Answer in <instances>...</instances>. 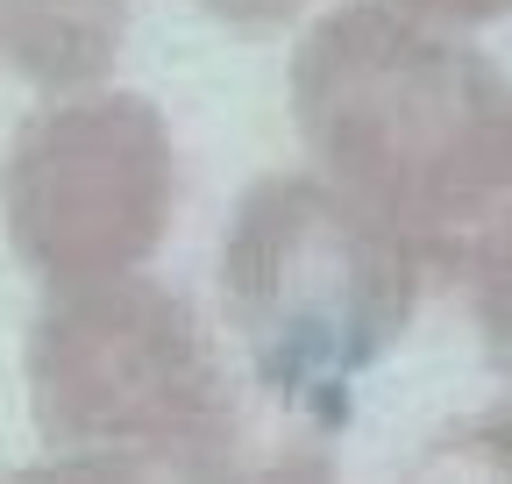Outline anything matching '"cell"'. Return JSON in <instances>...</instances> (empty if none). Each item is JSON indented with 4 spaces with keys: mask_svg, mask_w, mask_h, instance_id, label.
I'll return each mask as SVG.
<instances>
[{
    "mask_svg": "<svg viewBox=\"0 0 512 484\" xmlns=\"http://www.w3.org/2000/svg\"><path fill=\"white\" fill-rule=\"evenodd\" d=\"M285 93L306 164L399 228L434 278L512 200V79L463 29L342 0L299 29Z\"/></svg>",
    "mask_w": 512,
    "mask_h": 484,
    "instance_id": "1",
    "label": "cell"
},
{
    "mask_svg": "<svg viewBox=\"0 0 512 484\" xmlns=\"http://www.w3.org/2000/svg\"><path fill=\"white\" fill-rule=\"evenodd\" d=\"M427 278L434 264L413 242L313 164L249 178L214 250L242 371L306 399H349V385L406 342Z\"/></svg>",
    "mask_w": 512,
    "mask_h": 484,
    "instance_id": "2",
    "label": "cell"
},
{
    "mask_svg": "<svg viewBox=\"0 0 512 484\" xmlns=\"http://www.w3.org/2000/svg\"><path fill=\"white\" fill-rule=\"evenodd\" d=\"M22 385L43 449L157 477L228 385V356L178 285L128 271L43 292L22 335Z\"/></svg>",
    "mask_w": 512,
    "mask_h": 484,
    "instance_id": "3",
    "label": "cell"
},
{
    "mask_svg": "<svg viewBox=\"0 0 512 484\" xmlns=\"http://www.w3.org/2000/svg\"><path fill=\"white\" fill-rule=\"evenodd\" d=\"M178 200V136L150 93H57L0 143V235L43 292L150 271Z\"/></svg>",
    "mask_w": 512,
    "mask_h": 484,
    "instance_id": "4",
    "label": "cell"
},
{
    "mask_svg": "<svg viewBox=\"0 0 512 484\" xmlns=\"http://www.w3.org/2000/svg\"><path fill=\"white\" fill-rule=\"evenodd\" d=\"M342 428L349 399H306L285 385H264L256 371H228L214 406L200 413L164 484H342Z\"/></svg>",
    "mask_w": 512,
    "mask_h": 484,
    "instance_id": "5",
    "label": "cell"
},
{
    "mask_svg": "<svg viewBox=\"0 0 512 484\" xmlns=\"http://www.w3.org/2000/svg\"><path fill=\"white\" fill-rule=\"evenodd\" d=\"M136 0H0V65L43 100L114 86Z\"/></svg>",
    "mask_w": 512,
    "mask_h": 484,
    "instance_id": "6",
    "label": "cell"
},
{
    "mask_svg": "<svg viewBox=\"0 0 512 484\" xmlns=\"http://www.w3.org/2000/svg\"><path fill=\"white\" fill-rule=\"evenodd\" d=\"M392 484H512V392L441 420Z\"/></svg>",
    "mask_w": 512,
    "mask_h": 484,
    "instance_id": "7",
    "label": "cell"
},
{
    "mask_svg": "<svg viewBox=\"0 0 512 484\" xmlns=\"http://www.w3.org/2000/svg\"><path fill=\"white\" fill-rule=\"evenodd\" d=\"M456 278L470 292V328H477V349L491 363V378L512 392V200L477 228Z\"/></svg>",
    "mask_w": 512,
    "mask_h": 484,
    "instance_id": "8",
    "label": "cell"
},
{
    "mask_svg": "<svg viewBox=\"0 0 512 484\" xmlns=\"http://www.w3.org/2000/svg\"><path fill=\"white\" fill-rule=\"evenodd\" d=\"M0 484H150V470H128V463H107V456H36V463H15L0 470Z\"/></svg>",
    "mask_w": 512,
    "mask_h": 484,
    "instance_id": "9",
    "label": "cell"
},
{
    "mask_svg": "<svg viewBox=\"0 0 512 484\" xmlns=\"http://www.w3.org/2000/svg\"><path fill=\"white\" fill-rule=\"evenodd\" d=\"M192 15H207L221 29H242V36H271V29H292V22H313L320 0H185Z\"/></svg>",
    "mask_w": 512,
    "mask_h": 484,
    "instance_id": "10",
    "label": "cell"
},
{
    "mask_svg": "<svg viewBox=\"0 0 512 484\" xmlns=\"http://www.w3.org/2000/svg\"><path fill=\"white\" fill-rule=\"evenodd\" d=\"M392 8L420 15V22H441V29H484V22H505L512 15V0H392Z\"/></svg>",
    "mask_w": 512,
    "mask_h": 484,
    "instance_id": "11",
    "label": "cell"
}]
</instances>
